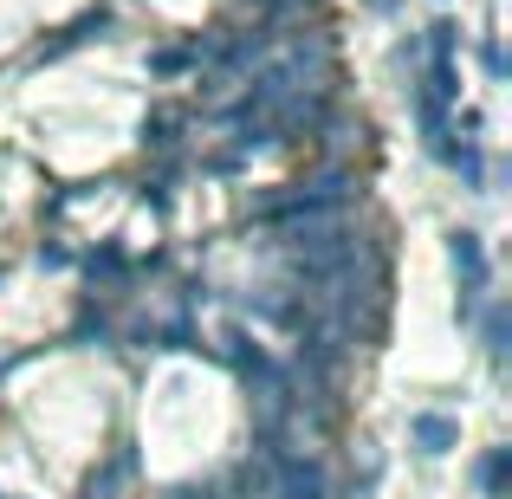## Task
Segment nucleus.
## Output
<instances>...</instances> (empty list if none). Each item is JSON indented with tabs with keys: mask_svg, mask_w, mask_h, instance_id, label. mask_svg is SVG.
I'll use <instances>...</instances> for the list:
<instances>
[{
	"mask_svg": "<svg viewBox=\"0 0 512 499\" xmlns=\"http://www.w3.org/2000/svg\"><path fill=\"white\" fill-rule=\"evenodd\" d=\"M454 266L467 273V286H480V279H487V260H480V240L474 234H454Z\"/></svg>",
	"mask_w": 512,
	"mask_h": 499,
	"instance_id": "nucleus-2",
	"label": "nucleus"
},
{
	"mask_svg": "<svg viewBox=\"0 0 512 499\" xmlns=\"http://www.w3.org/2000/svg\"><path fill=\"white\" fill-rule=\"evenodd\" d=\"M150 65H156V72H188V65H195V52H175V46H169V52H156Z\"/></svg>",
	"mask_w": 512,
	"mask_h": 499,
	"instance_id": "nucleus-3",
	"label": "nucleus"
},
{
	"mask_svg": "<svg viewBox=\"0 0 512 499\" xmlns=\"http://www.w3.org/2000/svg\"><path fill=\"white\" fill-rule=\"evenodd\" d=\"M350 195H357V175H325V182L299 188V195L266 201L253 221H260V227H312V221H331V214H344Z\"/></svg>",
	"mask_w": 512,
	"mask_h": 499,
	"instance_id": "nucleus-1",
	"label": "nucleus"
}]
</instances>
